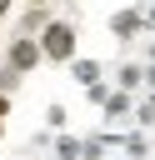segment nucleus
<instances>
[{
    "instance_id": "12",
    "label": "nucleus",
    "mask_w": 155,
    "mask_h": 160,
    "mask_svg": "<svg viewBox=\"0 0 155 160\" xmlns=\"http://www.w3.org/2000/svg\"><path fill=\"white\" fill-rule=\"evenodd\" d=\"M145 20H150V25H155V10H145Z\"/></svg>"
},
{
    "instance_id": "5",
    "label": "nucleus",
    "mask_w": 155,
    "mask_h": 160,
    "mask_svg": "<svg viewBox=\"0 0 155 160\" xmlns=\"http://www.w3.org/2000/svg\"><path fill=\"white\" fill-rule=\"evenodd\" d=\"M125 110H130V95H125V90H115V95L105 100V115H110V120H125Z\"/></svg>"
},
{
    "instance_id": "2",
    "label": "nucleus",
    "mask_w": 155,
    "mask_h": 160,
    "mask_svg": "<svg viewBox=\"0 0 155 160\" xmlns=\"http://www.w3.org/2000/svg\"><path fill=\"white\" fill-rule=\"evenodd\" d=\"M35 65H40V45H35L30 35H20V40L10 45V65H5V70L20 75V70H35Z\"/></svg>"
},
{
    "instance_id": "11",
    "label": "nucleus",
    "mask_w": 155,
    "mask_h": 160,
    "mask_svg": "<svg viewBox=\"0 0 155 160\" xmlns=\"http://www.w3.org/2000/svg\"><path fill=\"white\" fill-rule=\"evenodd\" d=\"M145 80H150V85H155V65H150V70H145Z\"/></svg>"
},
{
    "instance_id": "7",
    "label": "nucleus",
    "mask_w": 155,
    "mask_h": 160,
    "mask_svg": "<svg viewBox=\"0 0 155 160\" xmlns=\"http://www.w3.org/2000/svg\"><path fill=\"white\" fill-rule=\"evenodd\" d=\"M55 155H60V160H80V140L60 135V140H55Z\"/></svg>"
},
{
    "instance_id": "3",
    "label": "nucleus",
    "mask_w": 155,
    "mask_h": 160,
    "mask_svg": "<svg viewBox=\"0 0 155 160\" xmlns=\"http://www.w3.org/2000/svg\"><path fill=\"white\" fill-rule=\"evenodd\" d=\"M145 30V15L140 10H115V20H110V35L115 40H130V35H140Z\"/></svg>"
},
{
    "instance_id": "9",
    "label": "nucleus",
    "mask_w": 155,
    "mask_h": 160,
    "mask_svg": "<svg viewBox=\"0 0 155 160\" xmlns=\"http://www.w3.org/2000/svg\"><path fill=\"white\" fill-rule=\"evenodd\" d=\"M145 150H150V145H145V135H130V140H125V155H130V160H140Z\"/></svg>"
},
{
    "instance_id": "4",
    "label": "nucleus",
    "mask_w": 155,
    "mask_h": 160,
    "mask_svg": "<svg viewBox=\"0 0 155 160\" xmlns=\"http://www.w3.org/2000/svg\"><path fill=\"white\" fill-rule=\"evenodd\" d=\"M70 70H75V80H80L85 90H90V85H100V65H95V60H75Z\"/></svg>"
},
{
    "instance_id": "10",
    "label": "nucleus",
    "mask_w": 155,
    "mask_h": 160,
    "mask_svg": "<svg viewBox=\"0 0 155 160\" xmlns=\"http://www.w3.org/2000/svg\"><path fill=\"white\" fill-rule=\"evenodd\" d=\"M15 90V70H0V95H10Z\"/></svg>"
},
{
    "instance_id": "8",
    "label": "nucleus",
    "mask_w": 155,
    "mask_h": 160,
    "mask_svg": "<svg viewBox=\"0 0 155 160\" xmlns=\"http://www.w3.org/2000/svg\"><path fill=\"white\" fill-rule=\"evenodd\" d=\"M105 155V140H80V160H100Z\"/></svg>"
},
{
    "instance_id": "13",
    "label": "nucleus",
    "mask_w": 155,
    "mask_h": 160,
    "mask_svg": "<svg viewBox=\"0 0 155 160\" xmlns=\"http://www.w3.org/2000/svg\"><path fill=\"white\" fill-rule=\"evenodd\" d=\"M5 110H10V105H5V95H0V115H5Z\"/></svg>"
},
{
    "instance_id": "1",
    "label": "nucleus",
    "mask_w": 155,
    "mask_h": 160,
    "mask_svg": "<svg viewBox=\"0 0 155 160\" xmlns=\"http://www.w3.org/2000/svg\"><path fill=\"white\" fill-rule=\"evenodd\" d=\"M40 55L45 60H75V30L65 20H50L45 35H40Z\"/></svg>"
},
{
    "instance_id": "6",
    "label": "nucleus",
    "mask_w": 155,
    "mask_h": 160,
    "mask_svg": "<svg viewBox=\"0 0 155 160\" xmlns=\"http://www.w3.org/2000/svg\"><path fill=\"white\" fill-rule=\"evenodd\" d=\"M140 80H145V70H140V65H120V90H125V95H130Z\"/></svg>"
}]
</instances>
